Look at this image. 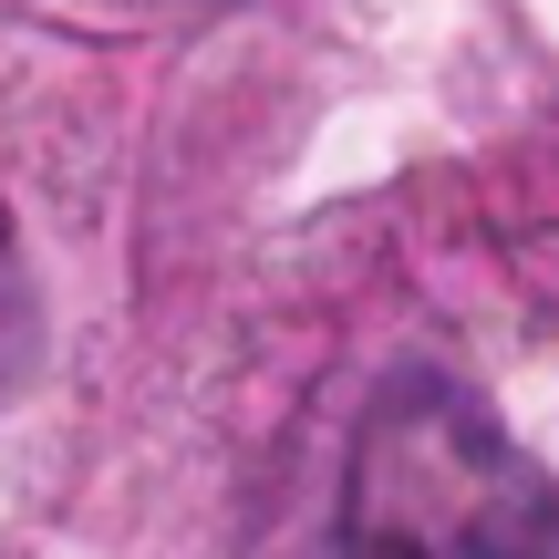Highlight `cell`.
Masks as SVG:
<instances>
[{"label":"cell","instance_id":"1","mask_svg":"<svg viewBox=\"0 0 559 559\" xmlns=\"http://www.w3.org/2000/svg\"><path fill=\"white\" fill-rule=\"evenodd\" d=\"M342 559H559V498L456 383H404L362 425Z\"/></svg>","mask_w":559,"mask_h":559},{"label":"cell","instance_id":"2","mask_svg":"<svg viewBox=\"0 0 559 559\" xmlns=\"http://www.w3.org/2000/svg\"><path fill=\"white\" fill-rule=\"evenodd\" d=\"M0 270H11V218H0Z\"/></svg>","mask_w":559,"mask_h":559}]
</instances>
